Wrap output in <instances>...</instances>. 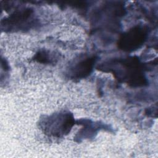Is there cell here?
I'll return each mask as SVG.
<instances>
[{
    "label": "cell",
    "mask_w": 158,
    "mask_h": 158,
    "mask_svg": "<svg viewBox=\"0 0 158 158\" xmlns=\"http://www.w3.org/2000/svg\"><path fill=\"white\" fill-rule=\"evenodd\" d=\"M74 123L72 115L60 113L52 115L44 122V129L49 134L60 136L68 133Z\"/></svg>",
    "instance_id": "cell-1"
},
{
    "label": "cell",
    "mask_w": 158,
    "mask_h": 158,
    "mask_svg": "<svg viewBox=\"0 0 158 158\" xmlns=\"http://www.w3.org/2000/svg\"><path fill=\"white\" fill-rule=\"evenodd\" d=\"M146 33L143 28L136 27L123 35L120 44L125 50H133L144 43Z\"/></svg>",
    "instance_id": "cell-2"
},
{
    "label": "cell",
    "mask_w": 158,
    "mask_h": 158,
    "mask_svg": "<svg viewBox=\"0 0 158 158\" xmlns=\"http://www.w3.org/2000/svg\"><path fill=\"white\" fill-rule=\"evenodd\" d=\"M93 59H86L77 64L73 69L72 74L74 77L81 78L89 73L93 65Z\"/></svg>",
    "instance_id": "cell-3"
}]
</instances>
